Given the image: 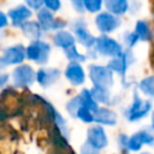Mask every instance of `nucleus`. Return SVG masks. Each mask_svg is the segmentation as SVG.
I'll list each match as a JSON object with an SVG mask.
<instances>
[{
	"instance_id": "f257e3e1",
	"label": "nucleus",
	"mask_w": 154,
	"mask_h": 154,
	"mask_svg": "<svg viewBox=\"0 0 154 154\" xmlns=\"http://www.w3.org/2000/svg\"><path fill=\"white\" fill-rule=\"evenodd\" d=\"M152 109V102L149 100H143L140 97L137 91L134 93L132 102L130 106L124 111V116L129 122H137L144 118Z\"/></svg>"
},
{
	"instance_id": "f03ea898",
	"label": "nucleus",
	"mask_w": 154,
	"mask_h": 154,
	"mask_svg": "<svg viewBox=\"0 0 154 154\" xmlns=\"http://www.w3.org/2000/svg\"><path fill=\"white\" fill-rule=\"evenodd\" d=\"M93 48L96 51L97 55L101 54L103 57H109V58L117 57L123 52L122 45L107 35H101L96 37Z\"/></svg>"
},
{
	"instance_id": "7ed1b4c3",
	"label": "nucleus",
	"mask_w": 154,
	"mask_h": 154,
	"mask_svg": "<svg viewBox=\"0 0 154 154\" xmlns=\"http://www.w3.org/2000/svg\"><path fill=\"white\" fill-rule=\"evenodd\" d=\"M49 53H51V46L46 41H41V40H34L25 48V57L40 65H43L48 61Z\"/></svg>"
},
{
	"instance_id": "20e7f679",
	"label": "nucleus",
	"mask_w": 154,
	"mask_h": 154,
	"mask_svg": "<svg viewBox=\"0 0 154 154\" xmlns=\"http://www.w3.org/2000/svg\"><path fill=\"white\" fill-rule=\"evenodd\" d=\"M89 77L95 87L111 88L113 85V72L107 66L101 65H90L89 66Z\"/></svg>"
},
{
	"instance_id": "39448f33",
	"label": "nucleus",
	"mask_w": 154,
	"mask_h": 154,
	"mask_svg": "<svg viewBox=\"0 0 154 154\" xmlns=\"http://www.w3.org/2000/svg\"><path fill=\"white\" fill-rule=\"evenodd\" d=\"M143 144L154 146V131L152 129H143L132 134L128 140V150L138 152L142 149Z\"/></svg>"
},
{
	"instance_id": "423d86ee",
	"label": "nucleus",
	"mask_w": 154,
	"mask_h": 154,
	"mask_svg": "<svg viewBox=\"0 0 154 154\" xmlns=\"http://www.w3.org/2000/svg\"><path fill=\"white\" fill-rule=\"evenodd\" d=\"M37 23L43 31L48 30H63L66 26V22L59 18H54L53 13L47 8H40L37 12Z\"/></svg>"
},
{
	"instance_id": "0eeeda50",
	"label": "nucleus",
	"mask_w": 154,
	"mask_h": 154,
	"mask_svg": "<svg viewBox=\"0 0 154 154\" xmlns=\"http://www.w3.org/2000/svg\"><path fill=\"white\" fill-rule=\"evenodd\" d=\"M134 55L131 53V51H123L117 57H113L109 61H108V65L107 67L112 71V72H116L118 75H120L123 77V79L125 78V72L128 71L129 66L134 63Z\"/></svg>"
},
{
	"instance_id": "6e6552de",
	"label": "nucleus",
	"mask_w": 154,
	"mask_h": 154,
	"mask_svg": "<svg viewBox=\"0 0 154 154\" xmlns=\"http://www.w3.org/2000/svg\"><path fill=\"white\" fill-rule=\"evenodd\" d=\"M35 71L30 65H19L12 71V81L16 87H29L35 81Z\"/></svg>"
},
{
	"instance_id": "1a4fd4ad",
	"label": "nucleus",
	"mask_w": 154,
	"mask_h": 154,
	"mask_svg": "<svg viewBox=\"0 0 154 154\" xmlns=\"http://www.w3.org/2000/svg\"><path fill=\"white\" fill-rule=\"evenodd\" d=\"M71 29L72 31L75 32V38L81 43L83 45L85 48H90L94 46V42H95V37L88 31L87 29V23L85 20L78 18L76 20H73L71 23Z\"/></svg>"
},
{
	"instance_id": "9d476101",
	"label": "nucleus",
	"mask_w": 154,
	"mask_h": 154,
	"mask_svg": "<svg viewBox=\"0 0 154 154\" xmlns=\"http://www.w3.org/2000/svg\"><path fill=\"white\" fill-rule=\"evenodd\" d=\"M120 18L109 12H101L95 18V24L99 31L102 34H108L117 30L120 26Z\"/></svg>"
},
{
	"instance_id": "9b49d317",
	"label": "nucleus",
	"mask_w": 154,
	"mask_h": 154,
	"mask_svg": "<svg viewBox=\"0 0 154 154\" xmlns=\"http://www.w3.org/2000/svg\"><path fill=\"white\" fill-rule=\"evenodd\" d=\"M87 142L89 144H91L94 148H96L97 150L103 149L108 144L107 135H106L103 128L100 124L93 125V126H90L88 129V132H87Z\"/></svg>"
},
{
	"instance_id": "f8f14e48",
	"label": "nucleus",
	"mask_w": 154,
	"mask_h": 154,
	"mask_svg": "<svg viewBox=\"0 0 154 154\" xmlns=\"http://www.w3.org/2000/svg\"><path fill=\"white\" fill-rule=\"evenodd\" d=\"M65 77L75 87L82 85L84 83V81H85L84 70L81 66V64L76 63V61H71L66 66V69H65Z\"/></svg>"
},
{
	"instance_id": "ddd939ff",
	"label": "nucleus",
	"mask_w": 154,
	"mask_h": 154,
	"mask_svg": "<svg viewBox=\"0 0 154 154\" xmlns=\"http://www.w3.org/2000/svg\"><path fill=\"white\" fill-rule=\"evenodd\" d=\"M2 60L6 65H17L25 59V48L22 45L11 46L2 52Z\"/></svg>"
},
{
	"instance_id": "4468645a",
	"label": "nucleus",
	"mask_w": 154,
	"mask_h": 154,
	"mask_svg": "<svg viewBox=\"0 0 154 154\" xmlns=\"http://www.w3.org/2000/svg\"><path fill=\"white\" fill-rule=\"evenodd\" d=\"M61 76L60 70L55 67H49V69H40L36 72L35 79L38 82V84L43 88H48L52 84H54Z\"/></svg>"
},
{
	"instance_id": "2eb2a0df",
	"label": "nucleus",
	"mask_w": 154,
	"mask_h": 154,
	"mask_svg": "<svg viewBox=\"0 0 154 154\" xmlns=\"http://www.w3.org/2000/svg\"><path fill=\"white\" fill-rule=\"evenodd\" d=\"M94 122H96L100 125L114 126L118 122V116L111 108L97 107V109L94 112Z\"/></svg>"
},
{
	"instance_id": "dca6fc26",
	"label": "nucleus",
	"mask_w": 154,
	"mask_h": 154,
	"mask_svg": "<svg viewBox=\"0 0 154 154\" xmlns=\"http://www.w3.org/2000/svg\"><path fill=\"white\" fill-rule=\"evenodd\" d=\"M7 16L10 17V19L14 26H20L24 22H26L31 17V11L28 6L19 5V6L10 10Z\"/></svg>"
},
{
	"instance_id": "f3484780",
	"label": "nucleus",
	"mask_w": 154,
	"mask_h": 154,
	"mask_svg": "<svg viewBox=\"0 0 154 154\" xmlns=\"http://www.w3.org/2000/svg\"><path fill=\"white\" fill-rule=\"evenodd\" d=\"M53 41H54V45L63 48L64 51L71 46H75V42H76V38L75 36L70 32V31H66V30H58V32L54 35L53 37Z\"/></svg>"
},
{
	"instance_id": "a211bd4d",
	"label": "nucleus",
	"mask_w": 154,
	"mask_h": 154,
	"mask_svg": "<svg viewBox=\"0 0 154 154\" xmlns=\"http://www.w3.org/2000/svg\"><path fill=\"white\" fill-rule=\"evenodd\" d=\"M20 28H22V31H23V34L28 37V38H30V40H38L40 37H41V35H42V32H43V30H42V28L40 26V24L37 23V22H32V20H26V22H24L22 25H20Z\"/></svg>"
},
{
	"instance_id": "6ab92c4d",
	"label": "nucleus",
	"mask_w": 154,
	"mask_h": 154,
	"mask_svg": "<svg viewBox=\"0 0 154 154\" xmlns=\"http://www.w3.org/2000/svg\"><path fill=\"white\" fill-rule=\"evenodd\" d=\"M107 11L112 14L120 16L129 10V4L126 0H103Z\"/></svg>"
},
{
	"instance_id": "aec40b11",
	"label": "nucleus",
	"mask_w": 154,
	"mask_h": 154,
	"mask_svg": "<svg viewBox=\"0 0 154 154\" xmlns=\"http://www.w3.org/2000/svg\"><path fill=\"white\" fill-rule=\"evenodd\" d=\"M90 94L97 103H102V105H109L111 103V94H109L108 89H106V88L94 85L90 89Z\"/></svg>"
},
{
	"instance_id": "412c9836",
	"label": "nucleus",
	"mask_w": 154,
	"mask_h": 154,
	"mask_svg": "<svg viewBox=\"0 0 154 154\" xmlns=\"http://www.w3.org/2000/svg\"><path fill=\"white\" fill-rule=\"evenodd\" d=\"M78 97H79V101H81V105L85 108H88L89 111H91L93 113L97 109V102L93 99L91 94H90V90L88 89H82V91L78 94Z\"/></svg>"
},
{
	"instance_id": "4be33fe9",
	"label": "nucleus",
	"mask_w": 154,
	"mask_h": 154,
	"mask_svg": "<svg viewBox=\"0 0 154 154\" xmlns=\"http://www.w3.org/2000/svg\"><path fill=\"white\" fill-rule=\"evenodd\" d=\"M135 34L137 35L138 40L142 41H148L150 38V26L148 24V22L146 20H137L136 22V26H135Z\"/></svg>"
},
{
	"instance_id": "5701e85b",
	"label": "nucleus",
	"mask_w": 154,
	"mask_h": 154,
	"mask_svg": "<svg viewBox=\"0 0 154 154\" xmlns=\"http://www.w3.org/2000/svg\"><path fill=\"white\" fill-rule=\"evenodd\" d=\"M138 89L147 96H154V76L143 78L138 84Z\"/></svg>"
},
{
	"instance_id": "b1692460",
	"label": "nucleus",
	"mask_w": 154,
	"mask_h": 154,
	"mask_svg": "<svg viewBox=\"0 0 154 154\" xmlns=\"http://www.w3.org/2000/svg\"><path fill=\"white\" fill-rule=\"evenodd\" d=\"M65 54H66V57H67V59H69L70 61L79 63V61H85V60H87L85 54H81V53L77 51L76 46H71V47L66 48V49H65Z\"/></svg>"
},
{
	"instance_id": "393cba45",
	"label": "nucleus",
	"mask_w": 154,
	"mask_h": 154,
	"mask_svg": "<svg viewBox=\"0 0 154 154\" xmlns=\"http://www.w3.org/2000/svg\"><path fill=\"white\" fill-rule=\"evenodd\" d=\"M76 118H78L81 122L83 123H87V124H90L94 122V113L91 111H89L88 108L81 106L78 109H77V113H76Z\"/></svg>"
},
{
	"instance_id": "a878e982",
	"label": "nucleus",
	"mask_w": 154,
	"mask_h": 154,
	"mask_svg": "<svg viewBox=\"0 0 154 154\" xmlns=\"http://www.w3.org/2000/svg\"><path fill=\"white\" fill-rule=\"evenodd\" d=\"M81 106H82V105H81L79 97H78V95H76V96H73L72 99H70V100L67 101V103H66V109H67V112H69V114H70L71 117L76 118L77 109H78Z\"/></svg>"
},
{
	"instance_id": "bb28decb",
	"label": "nucleus",
	"mask_w": 154,
	"mask_h": 154,
	"mask_svg": "<svg viewBox=\"0 0 154 154\" xmlns=\"http://www.w3.org/2000/svg\"><path fill=\"white\" fill-rule=\"evenodd\" d=\"M103 4V0H84V7L89 12H99L101 10V6Z\"/></svg>"
},
{
	"instance_id": "cd10ccee",
	"label": "nucleus",
	"mask_w": 154,
	"mask_h": 154,
	"mask_svg": "<svg viewBox=\"0 0 154 154\" xmlns=\"http://www.w3.org/2000/svg\"><path fill=\"white\" fill-rule=\"evenodd\" d=\"M123 40H124V43L126 45L128 48H131L132 46H135L140 41L137 35L135 34V31H126L123 36Z\"/></svg>"
},
{
	"instance_id": "c85d7f7f",
	"label": "nucleus",
	"mask_w": 154,
	"mask_h": 154,
	"mask_svg": "<svg viewBox=\"0 0 154 154\" xmlns=\"http://www.w3.org/2000/svg\"><path fill=\"white\" fill-rule=\"evenodd\" d=\"M43 4L46 6L47 10H49L51 12H55L60 8L61 4H60V0H43Z\"/></svg>"
},
{
	"instance_id": "c756f323",
	"label": "nucleus",
	"mask_w": 154,
	"mask_h": 154,
	"mask_svg": "<svg viewBox=\"0 0 154 154\" xmlns=\"http://www.w3.org/2000/svg\"><path fill=\"white\" fill-rule=\"evenodd\" d=\"M81 154H99V150L85 141L81 147Z\"/></svg>"
},
{
	"instance_id": "7c9ffc66",
	"label": "nucleus",
	"mask_w": 154,
	"mask_h": 154,
	"mask_svg": "<svg viewBox=\"0 0 154 154\" xmlns=\"http://www.w3.org/2000/svg\"><path fill=\"white\" fill-rule=\"evenodd\" d=\"M71 1V5L72 7L75 8L76 12L78 13H83L85 11V7H84V0H70Z\"/></svg>"
},
{
	"instance_id": "2f4dec72",
	"label": "nucleus",
	"mask_w": 154,
	"mask_h": 154,
	"mask_svg": "<svg viewBox=\"0 0 154 154\" xmlns=\"http://www.w3.org/2000/svg\"><path fill=\"white\" fill-rule=\"evenodd\" d=\"M128 140H129V136H126L125 134H119L118 144H119L120 150H128Z\"/></svg>"
},
{
	"instance_id": "473e14b6",
	"label": "nucleus",
	"mask_w": 154,
	"mask_h": 154,
	"mask_svg": "<svg viewBox=\"0 0 154 154\" xmlns=\"http://www.w3.org/2000/svg\"><path fill=\"white\" fill-rule=\"evenodd\" d=\"M25 4L29 8L32 10H40L41 6L43 5V0H25Z\"/></svg>"
},
{
	"instance_id": "72a5a7b5",
	"label": "nucleus",
	"mask_w": 154,
	"mask_h": 154,
	"mask_svg": "<svg viewBox=\"0 0 154 154\" xmlns=\"http://www.w3.org/2000/svg\"><path fill=\"white\" fill-rule=\"evenodd\" d=\"M7 23H8L7 16H6L4 12H1V11H0V29L5 28V26L7 25Z\"/></svg>"
},
{
	"instance_id": "f704fd0d",
	"label": "nucleus",
	"mask_w": 154,
	"mask_h": 154,
	"mask_svg": "<svg viewBox=\"0 0 154 154\" xmlns=\"http://www.w3.org/2000/svg\"><path fill=\"white\" fill-rule=\"evenodd\" d=\"M6 66H7V65H6V64H5V61H4V60H2V58H1V57H0V75H1V73H2V70H4V69H5V67H6Z\"/></svg>"
},
{
	"instance_id": "c9c22d12",
	"label": "nucleus",
	"mask_w": 154,
	"mask_h": 154,
	"mask_svg": "<svg viewBox=\"0 0 154 154\" xmlns=\"http://www.w3.org/2000/svg\"><path fill=\"white\" fill-rule=\"evenodd\" d=\"M152 130L154 131V111L152 113Z\"/></svg>"
},
{
	"instance_id": "e433bc0d",
	"label": "nucleus",
	"mask_w": 154,
	"mask_h": 154,
	"mask_svg": "<svg viewBox=\"0 0 154 154\" xmlns=\"http://www.w3.org/2000/svg\"><path fill=\"white\" fill-rule=\"evenodd\" d=\"M140 154H152V153L150 152H141Z\"/></svg>"
},
{
	"instance_id": "4c0bfd02",
	"label": "nucleus",
	"mask_w": 154,
	"mask_h": 154,
	"mask_svg": "<svg viewBox=\"0 0 154 154\" xmlns=\"http://www.w3.org/2000/svg\"><path fill=\"white\" fill-rule=\"evenodd\" d=\"M122 154H128V150H122Z\"/></svg>"
}]
</instances>
